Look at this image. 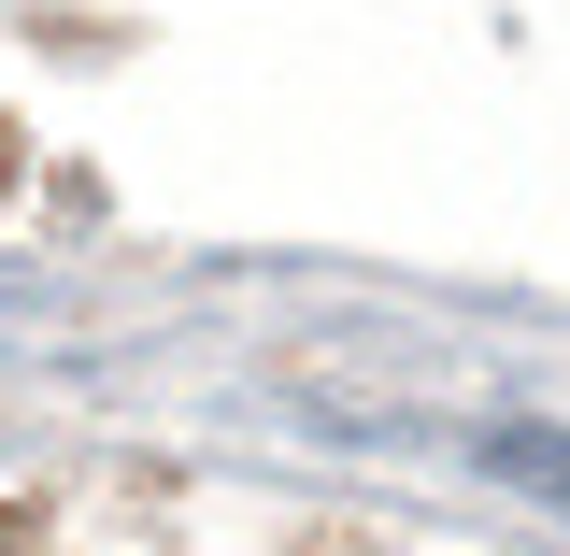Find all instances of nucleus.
<instances>
[{
  "label": "nucleus",
  "instance_id": "obj_1",
  "mask_svg": "<svg viewBox=\"0 0 570 556\" xmlns=\"http://www.w3.org/2000/svg\"><path fill=\"white\" fill-rule=\"evenodd\" d=\"M0 556H58V543H43V514H0Z\"/></svg>",
  "mask_w": 570,
  "mask_h": 556
}]
</instances>
